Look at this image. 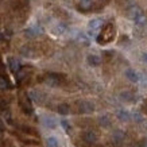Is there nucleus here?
Instances as JSON below:
<instances>
[{
  "label": "nucleus",
  "instance_id": "obj_1",
  "mask_svg": "<svg viewBox=\"0 0 147 147\" xmlns=\"http://www.w3.org/2000/svg\"><path fill=\"white\" fill-rule=\"evenodd\" d=\"M115 34H116L115 26L112 23H107L105 26L102 27L101 32L98 34L96 40H97V43H100V45H107V43H109V42H112V40L115 39Z\"/></svg>",
  "mask_w": 147,
  "mask_h": 147
},
{
  "label": "nucleus",
  "instance_id": "obj_2",
  "mask_svg": "<svg viewBox=\"0 0 147 147\" xmlns=\"http://www.w3.org/2000/svg\"><path fill=\"white\" fill-rule=\"evenodd\" d=\"M65 81V76L59 74V73H49L45 77V82L50 86H58Z\"/></svg>",
  "mask_w": 147,
  "mask_h": 147
},
{
  "label": "nucleus",
  "instance_id": "obj_3",
  "mask_svg": "<svg viewBox=\"0 0 147 147\" xmlns=\"http://www.w3.org/2000/svg\"><path fill=\"white\" fill-rule=\"evenodd\" d=\"M76 107L78 113H92L94 111V105L93 102L86 101V100H81V101L76 102Z\"/></svg>",
  "mask_w": 147,
  "mask_h": 147
},
{
  "label": "nucleus",
  "instance_id": "obj_4",
  "mask_svg": "<svg viewBox=\"0 0 147 147\" xmlns=\"http://www.w3.org/2000/svg\"><path fill=\"white\" fill-rule=\"evenodd\" d=\"M19 104H20V108L23 109V112L26 115H31L32 113V104L31 100L27 94H20V98H19Z\"/></svg>",
  "mask_w": 147,
  "mask_h": 147
},
{
  "label": "nucleus",
  "instance_id": "obj_5",
  "mask_svg": "<svg viewBox=\"0 0 147 147\" xmlns=\"http://www.w3.org/2000/svg\"><path fill=\"white\" fill-rule=\"evenodd\" d=\"M142 15H143L142 9L139 8L138 5H132V7H129V8H128V18L132 19L134 22H135V20H138Z\"/></svg>",
  "mask_w": 147,
  "mask_h": 147
},
{
  "label": "nucleus",
  "instance_id": "obj_6",
  "mask_svg": "<svg viewBox=\"0 0 147 147\" xmlns=\"http://www.w3.org/2000/svg\"><path fill=\"white\" fill-rule=\"evenodd\" d=\"M77 8L82 11V12H88V11L93 8V0H80Z\"/></svg>",
  "mask_w": 147,
  "mask_h": 147
},
{
  "label": "nucleus",
  "instance_id": "obj_7",
  "mask_svg": "<svg viewBox=\"0 0 147 147\" xmlns=\"http://www.w3.org/2000/svg\"><path fill=\"white\" fill-rule=\"evenodd\" d=\"M42 32V28L38 26L35 27H30V28H26L24 30V35L27 36V38H35V36H38Z\"/></svg>",
  "mask_w": 147,
  "mask_h": 147
},
{
  "label": "nucleus",
  "instance_id": "obj_8",
  "mask_svg": "<svg viewBox=\"0 0 147 147\" xmlns=\"http://www.w3.org/2000/svg\"><path fill=\"white\" fill-rule=\"evenodd\" d=\"M102 27V20L101 19H92L88 24V28H89V32H94L97 31L98 28Z\"/></svg>",
  "mask_w": 147,
  "mask_h": 147
},
{
  "label": "nucleus",
  "instance_id": "obj_9",
  "mask_svg": "<svg viewBox=\"0 0 147 147\" xmlns=\"http://www.w3.org/2000/svg\"><path fill=\"white\" fill-rule=\"evenodd\" d=\"M124 76H125V78L128 81H131V82H138L139 81V74L134 69H127V70L124 71Z\"/></svg>",
  "mask_w": 147,
  "mask_h": 147
},
{
  "label": "nucleus",
  "instance_id": "obj_10",
  "mask_svg": "<svg viewBox=\"0 0 147 147\" xmlns=\"http://www.w3.org/2000/svg\"><path fill=\"white\" fill-rule=\"evenodd\" d=\"M86 61L89 63L90 66H100V63H101V57L97 55V54H89L88 58H86Z\"/></svg>",
  "mask_w": 147,
  "mask_h": 147
},
{
  "label": "nucleus",
  "instance_id": "obj_11",
  "mask_svg": "<svg viewBox=\"0 0 147 147\" xmlns=\"http://www.w3.org/2000/svg\"><path fill=\"white\" fill-rule=\"evenodd\" d=\"M82 138H84L85 142L89 143V144H93V143L97 142V135H96V132H93V131H86Z\"/></svg>",
  "mask_w": 147,
  "mask_h": 147
},
{
  "label": "nucleus",
  "instance_id": "obj_12",
  "mask_svg": "<svg viewBox=\"0 0 147 147\" xmlns=\"http://www.w3.org/2000/svg\"><path fill=\"white\" fill-rule=\"evenodd\" d=\"M8 67L12 73H18V71L20 70V63H19V61L15 59V58H8Z\"/></svg>",
  "mask_w": 147,
  "mask_h": 147
},
{
  "label": "nucleus",
  "instance_id": "obj_13",
  "mask_svg": "<svg viewBox=\"0 0 147 147\" xmlns=\"http://www.w3.org/2000/svg\"><path fill=\"white\" fill-rule=\"evenodd\" d=\"M112 140L115 144H120L123 140H124V132L121 131V129H116L113 135H112Z\"/></svg>",
  "mask_w": 147,
  "mask_h": 147
},
{
  "label": "nucleus",
  "instance_id": "obj_14",
  "mask_svg": "<svg viewBox=\"0 0 147 147\" xmlns=\"http://www.w3.org/2000/svg\"><path fill=\"white\" fill-rule=\"evenodd\" d=\"M116 116H117V119L121 121H129L131 120V113L128 111H125V109H119V111L116 112Z\"/></svg>",
  "mask_w": 147,
  "mask_h": 147
},
{
  "label": "nucleus",
  "instance_id": "obj_15",
  "mask_svg": "<svg viewBox=\"0 0 147 147\" xmlns=\"http://www.w3.org/2000/svg\"><path fill=\"white\" fill-rule=\"evenodd\" d=\"M120 98L123 101H127V102H134L136 98H135V94L132 92H129V90H124V92H121L120 93Z\"/></svg>",
  "mask_w": 147,
  "mask_h": 147
},
{
  "label": "nucleus",
  "instance_id": "obj_16",
  "mask_svg": "<svg viewBox=\"0 0 147 147\" xmlns=\"http://www.w3.org/2000/svg\"><path fill=\"white\" fill-rule=\"evenodd\" d=\"M42 121H43L45 127H47V128H55V125H57L55 119L51 117V116H45V117L42 119Z\"/></svg>",
  "mask_w": 147,
  "mask_h": 147
},
{
  "label": "nucleus",
  "instance_id": "obj_17",
  "mask_svg": "<svg viewBox=\"0 0 147 147\" xmlns=\"http://www.w3.org/2000/svg\"><path fill=\"white\" fill-rule=\"evenodd\" d=\"M57 109H58V113H59V115H69V113H70V107L67 105L66 102L59 104Z\"/></svg>",
  "mask_w": 147,
  "mask_h": 147
},
{
  "label": "nucleus",
  "instance_id": "obj_18",
  "mask_svg": "<svg viewBox=\"0 0 147 147\" xmlns=\"http://www.w3.org/2000/svg\"><path fill=\"white\" fill-rule=\"evenodd\" d=\"M30 100H34V101H36V102H40L42 101V97H43V94L42 93H39V92H36V90H34V92H31L30 93Z\"/></svg>",
  "mask_w": 147,
  "mask_h": 147
},
{
  "label": "nucleus",
  "instance_id": "obj_19",
  "mask_svg": "<svg viewBox=\"0 0 147 147\" xmlns=\"http://www.w3.org/2000/svg\"><path fill=\"white\" fill-rule=\"evenodd\" d=\"M46 146L47 147H58L59 146V143H58L57 138H54V136H49V138L46 139Z\"/></svg>",
  "mask_w": 147,
  "mask_h": 147
},
{
  "label": "nucleus",
  "instance_id": "obj_20",
  "mask_svg": "<svg viewBox=\"0 0 147 147\" xmlns=\"http://www.w3.org/2000/svg\"><path fill=\"white\" fill-rule=\"evenodd\" d=\"M65 31H66V26H65V24H58V26H55L53 28V32L55 35H61V34H63Z\"/></svg>",
  "mask_w": 147,
  "mask_h": 147
},
{
  "label": "nucleus",
  "instance_id": "obj_21",
  "mask_svg": "<svg viewBox=\"0 0 147 147\" xmlns=\"http://www.w3.org/2000/svg\"><path fill=\"white\" fill-rule=\"evenodd\" d=\"M100 124H101L102 127H109V125H111L109 117H108V116H101V117H100Z\"/></svg>",
  "mask_w": 147,
  "mask_h": 147
},
{
  "label": "nucleus",
  "instance_id": "obj_22",
  "mask_svg": "<svg viewBox=\"0 0 147 147\" xmlns=\"http://www.w3.org/2000/svg\"><path fill=\"white\" fill-rule=\"evenodd\" d=\"M0 111L1 112L8 111V102L5 101L4 98H1V97H0Z\"/></svg>",
  "mask_w": 147,
  "mask_h": 147
},
{
  "label": "nucleus",
  "instance_id": "obj_23",
  "mask_svg": "<svg viewBox=\"0 0 147 147\" xmlns=\"http://www.w3.org/2000/svg\"><path fill=\"white\" fill-rule=\"evenodd\" d=\"M20 129H22L23 132H26V134H30V135H35V129L30 128V127H27V125H22V127H20Z\"/></svg>",
  "mask_w": 147,
  "mask_h": 147
},
{
  "label": "nucleus",
  "instance_id": "obj_24",
  "mask_svg": "<svg viewBox=\"0 0 147 147\" xmlns=\"http://www.w3.org/2000/svg\"><path fill=\"white\" fill-rule=\"evenodd\" d=\"M61 125L63 127V129L66 131L67 134L71 131V127H70V124H69V121H67V120H61Z\"/></svg>",
  "mask_w": 147,
  "mask_h": 147
},
{
  "label": "nucleus",
  "instance_id": "obj_25",
  "mask_svg": "<svg viewBox=\"0 0 147 147\" xmlns=\"http://www.w3.org/2000/svg\"><path fill=\"white\" fill-rule=\"evenodd\" d=\"M134 119L136 121H142V116L139 115V113H134Z\"/></svg>",
  "mask_w": 147,
  "mask_h": 147
},
{
  "label": "nucleus",
  "instance_id": "obj_26",
  "mask_svg": "<svg viewBox=\"0 0 147 147\" xmlns=\"http://www.w3.org/2000/svg\"><path fill=\"white\" fill-rule=\"evenodd\" d=\"M5 129V124H4V121L0 119V131H4Z\"/></svg>",
  "mask_w": 147,
  "mask_h": 147
},
{
  "label": "nucleus",
  "instance_id": "obj_27",
  "mask_svg": "<svg viewBox=\"0 0 147 147\" xmlns=\"http://www.w3.org/2000/svg\"><path fill=\"white\" fill-rule=\"evenodd\" d=\"M142 59H143V61H144V62L147 63V53H144V54H143V55H142Z\"/></svg>",
  "mask_w": 147,
  "mask_h": 147
},
{
  "label": "nucleus",
  "instance_id": "obj_28",
  "mask_svg": "<svg viewBox=\"0 0 147 147\" xmlns=\"http://www.w3.org/2000/svg\"><path fill=\"white\" fill-rule=\"evenodd\" d=\"M142 147H147V139H146V140H143V143H142Z\"/></svg>",
  "mask_w": 147,
  "mask_h": 147
},
{
  "label": "nucleus",
  "instance_id": "obj_29",
  "mask_svg": "<svg viewBox=\"0 0 147 147\" xmlns=\"http://www.w3.org/2000/svg\"><path fill=\"white\" fill-rule=\"evenodd\" d=\"M143 109H144V111H146V113H147V104H144V105H143Z\"/></svg>",
  "mask_w": 147,
  "mask_h": 147
}]
</instances>
